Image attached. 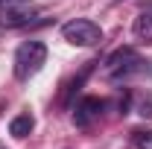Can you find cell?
<instances>
[{
    "label": "cell",
    "instance_id": "obj_7",
    "mask_svg": "<svg viewBox=\"0 0 152 149\" xmlns=\"http://www.w3.org/2000/svg\"><path fill=\"white\" fill-rule=\"evenodd\" d=\"M134 35L140 38V41H152V9H146V12L137 15V20H134Z\"/></svg>",
    "mask_w": 152,
    "mask_h": 149
},
{
    "label": "cell",
    "instance_id": "obj_1",
    "mask_svg": "<svg viewBox=\"0 0 152 149\" xmlns=\"http://www.w3.org/2000/svg\"><path fill=\"white\" fill-rule=\"evenodd\" d=\"M44 64H47V47L41 41H26V44L18 47V53H15V76L20 82H29Z\"/></svg>",
    "mask_w": 152,
    "mask_h": 149
},
{
    "label": "cell",
    "instance_id": "obj_3",
    "mask_svg": "<svg viewBox=\"0 0 152 149\" xmlns=\"http://www.w3.org/2000/svg\"><path fill=\"white\" fill-rule=\"evenodd\" d=\"M140 64H143V58L137 56L132 47H123V50H117V53H111L105 58V76L108 79H126V76L137 73Z\"/></svg>",
    "mask_w": 152,
    "mask_h": 149
},
{
    "label": "cell",
    "instance_id": "obj_9",
    "mask_svg": "<svg viewBox=\"0 0 152 149\" xmlns=\"http://www.w3.org/2000/svg\"><path fill=\"white\" fill-rule=\"evenodd\" d=\"M134 146L137 149H152V129H137L134 131Z\"/></svg>",
    "mask_w": 152,
    "mask_h": 149
},
{
    "label": "cell",
    "instance_id": "obj_4",
    "mask_svg": "<svg viewBox=\"0 0 152 149\" xmlns=\"http://www.w3.org/2000/svg\"><path fill=\"white\" fill-rule=\"evenodd\" d=\"M35 6L26 0H6V6H0V26L15 29V26H26L35 18Z\"/></svg>",
    "mask_w": 152,
    "mask_h": 149
},
{
    "label": "cell",
    "instance_id": "obj_11",
    "mask_svg": "<svg viewBox=\"0 0 152 149\" xmlns=\"http://www.w3.org/2000/svg\"><path fill=\"white\" fill-rule=\"evenodd\" d=\"M0 3H3V0H0Z\"/></svg>",
    "mask_w": 152,
    "mask_h": 149
},
{
    "label": "cell",
    "instance_id": "obj_2",
    "mask_svg": "<svg viewBox=\"0 0 152 149\" xmlns=\"http://www.w3.org/2000/svg\"><path fill=\"white\" fill-rule=\"evenodd\" d=\"M61 35H64V41H70L73 47H96L102 41V29L88 18H76V20H67L61 26Z\"/></svg>",
    "mask_w": 152,
    "mask_h": 149
},
{
    "label": "cell",
    "instance_id": "obj_8",
    "mask_svg": "<svg viewBox=\"0 0 152 149\" xmlns=\"http://www.w3.org/2000/svg\"><path fill=\"white\" fill-rule=\"evenodd\" d=\"M134 111L140 117H152V93H137L134 96Z\"/></svg>",
    "mask_w": 152,
    "mask_h": 149
},
{
    "label": "cell",
    "instance_id": "obj_6",
    "mask_svg": "<svg viewBox=\"0 0 152 149\" xmlns=\"http://www.w3.org/2000/svg\"><path fill=\"white\" fill-rule=\"evenodd\" d=\"M35 126V120H32V114H18V117H12V123H9V134L12 137H26L29 131Z\"/></svg>",
    "mask_w": 152,
    "mask_h": 149
},
{
    "label": "cell",
    "instance_id": "obj_5",
    "mask_svg": "<svg viewBox=\"0 0 152 149\" xmlns=\"http://www.w3.org/2000/svg\"><path fill=\"white\" fill-rule=\"evenodd\" d=\"M102 108H105L102 99L85 96V99H79V105H76V111H73V123H76V126H91L96 117L102 114Z\"/></svg>",
    "mask_w": 152,
    "mask_h": 149
},
{
    "label": "cell",
    "instance_id": "obj_10",
    "mask_svg": "<svg viewBox=\"0 0 152 149\" xmlns=\"http://www.w3.org/2000/svg\"><path fill=\"white\" fill-rule=\"evenodd\" d=\"M0 149H6V146H3V143H0Z\"/></svg>",
    "mask_w": 152,
    "mask_h": 149
}]
</instances>
